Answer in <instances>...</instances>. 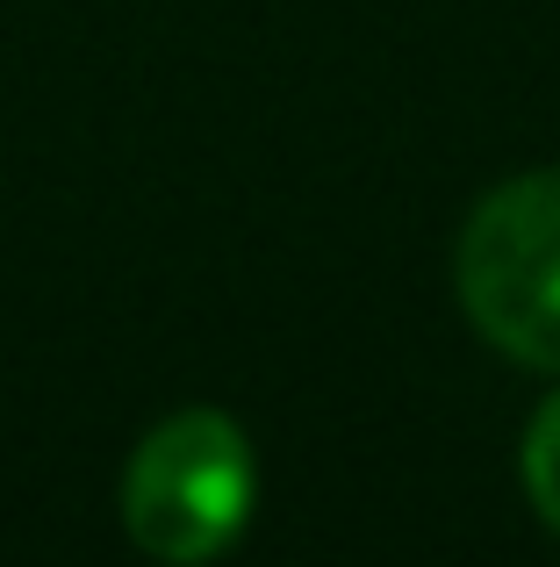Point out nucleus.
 <instances>
[{"label": "nucleus", "instance_id": "obj_1", "mask_svg": "<svg viewBox=\"0 0 560 567\" xmlns=\"http://www.w3.org/2000/svg\"><path fill=\"white\" fill-rule=\"evenodd\" d=\"M453 288L496 352L560 374V173H518L481 194L453 251Z\"/></svg>", "mask_w": 560, "mask_h": 567}, {"label": "nucleus", "instance_id": "obj_2", "mask_svg": "<svg viewBox=\"0 0 560 567\" xmlns=\"http://www.w3.org/2000/svg\"><path fill=\"white\" fill-rule=\"evenodd\" d=\"M259 503V467L245 431L224 410H180L129 453L123 525L152 560L195 567L238 546Z\"/></svg>", "mask_w": 560, "mask_h": 567}, {"label": "nucleus", "instance_id": "obj_3", "mask_svg": "<svg viewBox=\"0 0 560 567\" xmlns=\"http://www.w3.org/2000/svg\"><path fill=\"white\" fill-rule=\"evenodd\" d=\"M525 488H532V511L547 517V532L560 539V395L539 402L532 431H525Z\"/></svg>", "mask_w": 560, "mask_h": 567}]
</instances>
